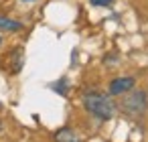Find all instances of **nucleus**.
<instances>
[{"label": "nucleus", "instance_id": "11", "mask_svg": "<svg viewBox=\"0 0 148 142\" xmlns=\"http://www.w3.org/2000/svg\"><path fill=\"white\" fill-rule=\"evenodd\" d=\"M23 2H35V0H23Z\"/></svg>", "mask_w": 148, "mask_h": 142}, {"label": "nucleus", "instance_id": "4", "mask_svg": "<svg viewBox=\"0 0 148 142\" xmlns=\"http://www.w3.org/2000/svg\"><path fill=\"white\" fill-rule=\"evenodd\" d=\"M23 67H25V49L16 47V49H12V51L6 55V59H4V69H6L10 75H16V73L23 71Z\"/></svg>", "mask_w": 148, "mask_h": 142}, {"label": "nucleus", "instance_id": "5", "mask_svg": "<svg viewBox=\"0 0 148 142\" xmlns=\"http://www.w3.org/2000/svg\"><path fill=\"white\" fill-rule=\"evenodd\" d=\"M53 140H55V142H81L79 134H77L73 128H69V126L59 128V130L53 134Z\"/></svg>", "mask_w": 148, "mask_h": 142}, {"label": "nucleus", "instance_id": "7", "mask_svg": "<svg viewBox=\"0 0 148 142\" xmlns=\"http://www.w3.org/2000/svg\"><path fill=\"white\" fill-rule=\"evenodd\" d=\"M51 87H53L59 95H67V91H69V81H67V77H61L57 83H51Z\"/></svg>", "mask_w": 148, "mask_h": 142}, {"label": "nucleus", "instance_id": "9", "mask_svg": "<svg viewBox=\"0 0 148 142\" xmlns=\"http://www.w3.org/2000/svg\"><path fill=\"white\" fill-rule=\"evenodd\" d=\"M2 126H4V124H2V120H0V132H2Z\"/></svg>", "mask_w": 148, "mask_h": 142}, {"label": "nucleus", "instance_id": "1", "mask_svg": "<svg viewBox=\"0 0 148 142\" xmlns=\"http://www.w3.org/2000/svg\"><path fill=\"white\" fill-rule=\"evenodd\" d=\"M83 108L87 110V114H91L93 118L106 122L112 120L114 114L118 112L116 102L112 99L110 93H101V91H87L83 93Z\"/></svg>", "mask_w": 148, "mask_h": 142}, {"label": "nucleus", "instance_id": "10", "mask_svg": "<svg viewBox=\"0 0 148 142\" xmlns=\"http://www.w3.org/2000/svg\"><path fill=\"white\" fill-rule=\"evenodd\" d=\"M2 45H4V41H2V37H0V47H2Z\"/></svg>", "mask_w": 148, "mask_h": 142}, {"label": "nucleus", "instance_id": "3", "mask_svg": "<svg viewBox=\"0 0 148 142\" xmlns=\"http://www.w3.org/2000/svg\"><path fill=\"white\" fill-rule=\"evenodd\" d=\"M134 85H136V77H132V75H124V77H116V79H112L110 85H108V91H110L112 97H118V95H124V93L132 91Z\"/></svg>", "mask_w": 148, "mask_h": 142}, {"label": "nucleus", "instance_id": "2", "mask_svg": "<svg viewBox=\"0 0 148 142\" xmlns=\"http://www.w3.org/2000/svg\"><path fill=\"white\" fill-rule=\"evenodd\" d=\"M126 116H132V118H140L146 110H148V95L144 89H138V91H128L124 93L120 106H118Z\"/></svg>", "mask_w": 148, "mask_h": 142}, {"label": "nucleus", "instance_id": "6", "mask_svg": "<svg viewBox=\"0 0 148 142\" xmlns=\"http://www.w3.org/2000/svg\"><path fill=\"white\" fill-rule=\"evenodd\" d=\"M0 31H4V33H18V31H23V23L14 21V19H8V16H0Z\"/></svg>", "mask_w": 148, "mask_h": 142}, {"label": "nucleus", "instance_id": "8", "mask_svg": "<svg viewBox=\"0 0 148 142\" xmlns=\"http://www.w3.org/2000/svg\"><path fill=\"white\" fill-rule=\"evenodd\" d=\"M91 6H112L114 0H89Z\"/></svg>", "mask_w": 148, "mask_h": 142}]
</instances>
